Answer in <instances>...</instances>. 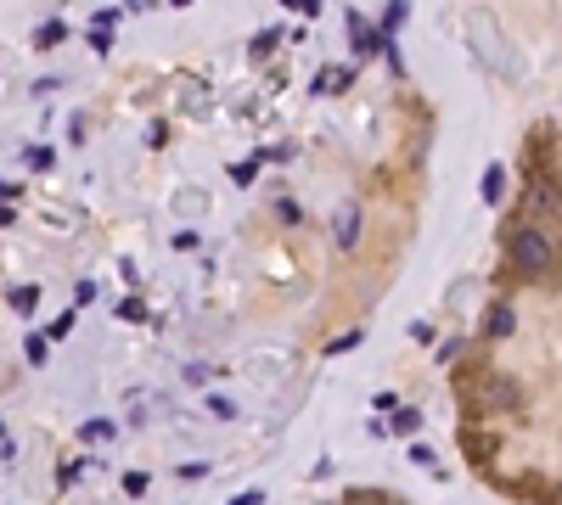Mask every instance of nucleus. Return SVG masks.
<instances>
[{"label":"nucleus","mask_w":562,"mask_h":505,"mask_svg":"<svg viewBox=\"0 0 562 505\" xmlns=\"http://www.w3.org/2000/svg\"><path fill=\"white\" fill-rule=\"evenodd\" d=\"M478 192H484V202H501V192H506V168H501V163H489V168H484V185H478Z\"/></svg>","instance_id":"7ed1b4c3"},{"label":"nucleus","mask_w":562,"mask_h":505,"mask_svg":"<svg viewBox=\"0 0 562 505\" xmlns=\"http://www.w3.org/2000/svg\"><path fill=\"white\" fill-rule=\"evenodd\" d=\"M512 326H517V314H512L506 304H495V309H489V331H495V337H506Z\"/></svg>","instance_id":"20e7f679"},{"label":"nucleus","mask_w":562,"mask_h":505,"mask_svg":"<svg viewBox=\"0 0 562 505\" xmlns=\"http://www.w3.org/2000/svg\"><path fill=\"white\" fill-rule=\"evenodd\" d=\"M12 309L29 314V309H34V287H17V292H12Z\"/></svg>","instance_id":"6e6552de"},{"label":"nucleus","mask_w":562,"mask_h":505,"mask_svg":"<svg viewBox=\"0 0 562 505\" xmlns=\"http://www.w3.org/2000/svg\"><path fill=\"white\" fill-rule=\"evenodd\" d=\"M400 23H405V6H388V12H383V46H388V34L400 29Z\"/></svg>","instance_id":"423d86ee"},{"label":"nucleus","mask_w":562,"mask_h":505,"mask_svg":"<svg viewBox=\"0 0 562 505\" xmlns=\"http://www.w3.org/2000/svg\"><path fill=\"white\" fill-rule=\"evenodd\" d=\"M23 348H29V360H34V365H46V337H29Z\"/></svg>","instance_id":"9b49d317"},{"label":"nucleus","mask_w":562,"mask_h":505,"mask_svg":"<svg viewBox=\"0 0 562 505\" xmlns=\"http://www.w3.org/2000/svg\"><path fill=\"white\" fill-rule=\"evenodd\" d=\"M512 264L523 270V276H546V264H551V242H546V230H517V242H512Z\"/></svg>","instance_id":"f257e3e1"},{"label":"nucleus","mask_w":562,"mask_h":505,"mask_svg":"<svg viewBox=\"0 0 562 505\" xmlns=\"http://www.w3.org/2000/svg\"><path fill=\"white\" fill-rule=\"evenodd\" d=\"M349 84V73L343 68H326V73H316V90H343Z\"/></svg>","instance_id":"39448f33"},{"label":"nucleus","mask_w":562,"mask_h":505,"mask_svg":"<svg viewBox=\"0 0 562 505\" xmlns=\"http://www.w3.org/2000/svg\"><path fill=\"white\" fill-rule=\"evenodd\" d=\"M393 427H400V432H416V427H422V415H416V410H393Z\"/></svg>","instance_id":"0eeeda50"},{"label":"nucleus","mask_w":562,"mask_h":505,"mask_svg":"<svg viewBox=\"0 0 562 505\" xmlns=\"http://www.w3.org/2000/svg\"><path fill=\"white\" fill-rule=\"evenodd\" d=\"M332 230H338V247H355V242H360V208H343Z\"/></svg>","instance_id":"f03ea898"},{"label":"nucleus","mask_w":562,"mask_h":505,"mask_svg":"<svg viewBox=\"0 0 562 505\" xmlns=\"http://www.w3.org/2000/svg\"><path fill=\"white\" fill-rule=\"evenodd\" d=\"M208 415H220V421H231V415H237V405H231V398H208Z\"/></svg>","instance_id":"9d476101"},{"label":"nucleus","mask_w":562,"mask_h":505,"mask_svg":"<svg viewBox=\"0 0 562 505\" xmlns=\"http://www.w3.org/2000/svg\"><path fill=\"white\" fill-rule=\"evenodd\" d=\"M237 505H264V494H242V500H237Z\"/></svg>","instance_id":"f8f14e48"},{"label":"nucleus","mask_w":562,"mask_h":505,"mask_svg":"<svg viewBox=\"0 0 562 505\" xmlns=\"http://www.w3.org/2000/svg\"><path fill=\"white\" fill-rule=\"evenodd\" d=\"M349 348H360V331H343V337H332V354H349Z\"/></svg>","instance_id":"1a4fd4ad"}]
</instances>
